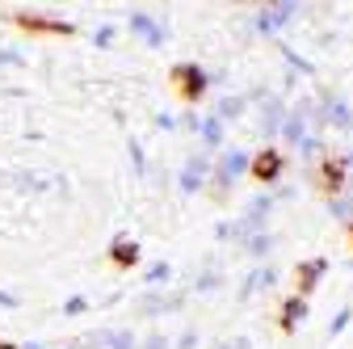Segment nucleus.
Masks as SVG:
<instances>
[{"instance_id": "nucleus-1", "label": "nucleus", "mask_w": 353, "mask_h": 349, "mask_svg": "<svg viewBox=\"0 0 353 349\" xmlns=\"http://www.w3.org/2000/svg\"><path fill=\"white\" fill-rule=\"evenodd\" d=\"M172 89H176V97H181V101H202V93H206V72L198 68V63H176L172 72Z\"/></svg>"}, {"instance_id": "nucleus-2", "label": "nucleus", "mask_w": 353, "mask_h": 349, "mask_svg": "<svg viewBox=\"0 0 353 349\" xmlns=\"http://www.w3.org/2000/svg\"><path fill=\"white\" fill-rule=\"evenodd\" d=\"M316 186H320V194H328V198L345 190V160H341V156H332V160H324V164H320Z\"/></svg>"}, {"instance_id": "nucleus-3", "label": "nucleus", "mask_w": 353, "mask_h": 349, "mask_svg": "<svg viewBox=\"0 0 353 349\" xmlns=\"http://www.w3.org/2000/svg\"><path fill=\"white\" fill-rule=\"evenodd\" d=\"M252 177H256V181H278V177H282V152H278V148L256 152V160H252Z\"/></svg>"}, {"instance_id": "nucleus-4", "label": "nucleus", "mask_w": 353, "mask_h": 349, "mask_svg": "<svg viewBox=\"0 0 353 349\" xmlns=\"http://www.w3.org/2000/svg\"><path fill=\"white\" fill-rule=\"evenodd\" d=\"M13 26L30 30V34H72L68 21H51V17H30V13H13Z\"/></svg>"}, {"instance_id": "nucleus-5", "label": "nucleus", "mask_w": 353, "mask_h": 349, "mask_svg": "<svg viewBox=\"0 0 353 349\" xmlns=\"http://www.w3.org/2000/svg\"><path fill=\"white\" fill-rule=\"evenodd\" d=\"M320 274H324V261H303V266L294 270V278H299V299L312 295V286L320 282Z\"/></svg>"}, {"instance_id": "nucleus-6", "label": "nucleus", "mask_w": 353, "mask_h": 349, "mask_svg": "<svg viewBox=\"0 0 353 349\" xmlns=\"http://www.w3.org/2000/svg\"><path fill=\"white\" fill-rule=\"evenodd\" d=\"M110 261L126 270V266H135V261H139V248L130 244V240H114V248H110Z\"/></svg>"}, {"instance_id": "nucleus-7", "label": "nucleus", "mask_w": 353, "mask_h": 349, "mask_svg": "<svg viewBox=\"0 0 353 349\" xmlns=\"http://www.w3.org/2000/svg\"><path fill=\"white\" fill-rule=\"evenodd\" d=\"M299 320H303V299H290V303H286V308H282V328L290 332V328H294Z\"/></svg>"}, {"instance_id": "nucleus-8", "label": "nucleus", "mask_w": 353, "mask_h": 349, "mask_svg": "<svg viewBox=\"0 0 353 349\" xmlns=\"http://www.w3.org/2000/svg\"><path fill=\"white\" fill-rule=\"evenodd\" d=\"M0 349H21V345H9V341H0Z\"/></svg>"}, {"instance_id": "nucleus-9", "label": "nucleus", "mask_w": 353, "mask_h": 349, "mask_svg": "<svg viewBox=\"0 0 353 349\" xmlns=\"http://www.w3.org/2000/svg\"><path fill=\"white\" fill-rule=\"evenodd\" d=\"M349 248H353V228H349Z\"/></svg>"}]
</instances>
